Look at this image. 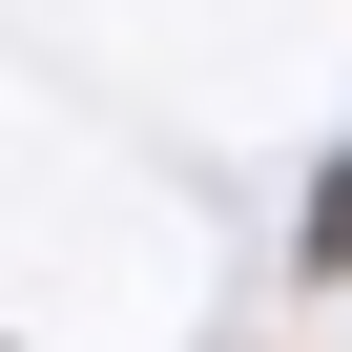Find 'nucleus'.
Here are the masks:
<instances>
[{
    "label": "nucleus",
    "mask_w": 352,
    "mask_h": 352,
    "mask_svg": "<svg viewBox=\"0 0 352 352\" xmlns=\"http://www.w3.org/2000/svg\"><path fill=\"white\" fill-rule=\"evenodd\" d=\"M311 249H331V270H352V166H331V208H311Z\"/></svg>",
    "instance_id": "nucleus-1"
}]
</instances>
